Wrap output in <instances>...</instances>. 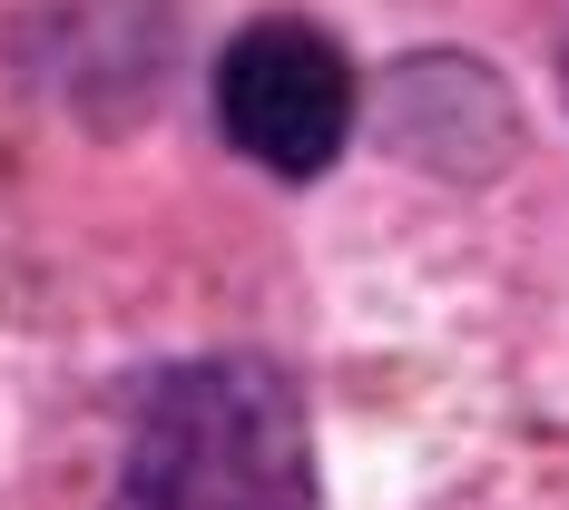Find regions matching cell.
<instances>
[{
	"label": "cell",
	"mask_w": 569,
	"mask_h": 510,
	"mask_svg": "<svg viewBox=\"0 0 569 510\" xmlns=\"http://www.w3.org/2000/svg\"><path fill=\"white\" fill-rule=\"evenodd\" d=\"M109 510H325L295 383L266 353L168 363L128 412Z\"/></svg>",
	"instance_id": "1"
},
{
	"label": "cell",
	"mask_w": 569,
	"mask_h": 510,
	"mask_svg": "<svg viewBox=\"0 0 569 510\" xmlns=\"http://www.w3.org/2000/svg\"><path fill=\"white\" fill-rule=\"evenodd\" d=\"M217 128L266 177H325L353 138V59L315 20H256L217 59Z\"/></svg>",
	"instance_id": "2"
}]
</instances>
